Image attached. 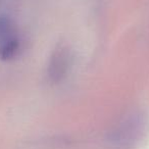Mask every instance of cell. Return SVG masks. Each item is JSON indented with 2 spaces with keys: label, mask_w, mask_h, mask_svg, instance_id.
<instances>
[{
  "label": "cell",
  "mask_w": 149,
  "mask_h": 149,
  "mask_svg": "<svg viewBox=\"0 0 149 149\" xmlns=\"http://www.w3.org/2000/svg\"><path fill=\"white\" fill-rule=\"evenodd\" d=\"M19 47V42L17 38L0 45V57L2 59H9V58L13 57L17 54Z\"/></svg>",
  "instance_id": "obj_3"
},
{
  "label": "cell",
  "mask_w": 149,
  "mask_h": 149,
  "mask_svg": "<svg viewBox=\"0 0 149 149\" xmlns=\"http://www.w3.org/2000/svg\"><path fill=\"white\" fill-rule=\"evenodd\" d=\"M68 66V55L64 49H59L53 54L50 63V77L54 81H58L64 76Z\"/></svg>",
  "instance_id": "obj_1"
},
{
  "label": "cell",
  "mask_w": 149,
  "mask_h": 149,
  "mask_svg": "<svg viewBox=\"0 0 149 149\" xmlns=\"http://www.w3.org/2000/svg\"><path fill=\"white\" fill-rule=\"evenodd\" d=\"M15 38L17 36L11 21L6 17H0V45Z\"/></svg>",
  "instance_id": "obj_2"
}]
</instances>
